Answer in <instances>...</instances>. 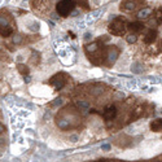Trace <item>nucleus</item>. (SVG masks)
I'll list each match as a JSON object with an SVG mask.
<instances>
[{"mask_svg": "<svg viewBox=\"0 0 162 162\" xmlns=\"http://www.w3.org/2000/svg\"><path fill=\"white\" fill-rule=\"evenodd\" d=\"M55 121H56V126L62 131L77 129L81 123L79 110L73 106H66L60 113H57V116L55 117Z\"/></svg>", "mask_w": 162, "mask_h": 162, "instance_id": "nucleus-1", "label": "nucleus"}, {"mask_svg": "<svg viewBox=\"0 0 162 162\" xmlns=\"http://www.w3.org/2000/svg\"><path fill=\"white\" fill-rule=\"evenodd\" d=\"M84 51L88 60L95 65H100L104 62L105 55H106V48L103 47L101 42H94L91 44H87Z\"/></svg>", "mask_w": 162, "mask_h": 162, "instance_id": "nucleus-2", "label": "nucleus"}, {"mask_svg": "<svg viewBox=\"0 0 162 162\" xmlns=\"http://www.w3.org/2000/svg\"><path fill=\"white\" fill-rule=\"evenodd\" d=\"M13 29H14V24L9 13H0V35L4 38L9 37L13 33Z\"/></svg>", "mask_w": 162, "mask_h": 162, "instance_id": "nucleus-3", "label": "nucleus"}, {"mask_svg": "<svg viewBox=\"0 0 162 162\" xmlns=\"http://www.w3.org/2000/svg\"><path fill=\"white\" fill-rule=\"evenodd\" d=\"M74 8H75V3L73 0H61L56 5V11L61 17H66L74 11Z\"/></svg>", "mask_w": 162, "mask_h": 162, "instance_id": "nucleus-4", "label": "nucleus"}, {"mask_svg": "<svg viewBox=\"0 0 162 162\" xmlns=\"http://www.w3.org/2000/svg\"><path fill=\"white\" fill-rule=\"evenodd\" d=\"M126 24L123 20L121 18H114L112 21V24L109 25V33L112 35H114V37H121V35H123L126 33Z\"/></svg>", "mask_w": 162, "mask_h": 162, "instance_id": "nucleus-5", "label": "nucleus"}, {"mask_svg": "<svg viewBox=\"0 0 162 162\" xmlns=\"http://www.w3.org/2000/svg\"><path fill=\"white\" fill-rule=\"evenodd\" d=\"M68 83V75L65 73H59L51 78L49 84L55 87V90H62Z\"/></svg>", "mask_w": 162, "mask_h": 162, "instance_id": "nucleus-6", "label": "nucleus"}, {"mask_svg": "<svg viewBox=\"0 0 162 162\" xmlns=\"http://www.w3.org/2000/svg\"><path fill=\"white\" fill-rule=\"evenodd\" d=\"M118 56H119V51L117 47H106V55H105V60H106V65L112 66L113 64L117 61Z\"/></svg>", "mask_w": 162, "mask_h": 162, "instance_id": "nucleus-7", "label": "nucleus"}, {"mask_svg": "<svg viewBox=\"0 0 162 162\" xmlns=\"http://www.w3.org/2000/svg\"><path fill=\"white\" fill-rule=\"evenodd\" d=\"M117 114H118V109H117L116 105H108V106L104 109V112H103V117H104V119L106 122L116 119Z\"/></svg>", "mask_w": 162, "mask_h": 162, "instance_id": "nucleus-8", "label": "nucleus"}, {"mask_svg": "<svg viewBox=\"0 0 162 162\" xmlns=\"http://www.w3.org/2000/svg\"><path fill=\"white\" fill-rule=\"evenodd\" d=\"M140 3H141V0H125L122 3V9L126 12H131V11L136 9L140 5Z\"/></svg>", "mask_w": 162, "mask_h": 162, "instance_id": "nucleus-9", "label": "nucleus"}, {"mask_svg": "<svg viewBox=\"0 0 162 162\" xmlns=\"http://www.w3.org/2000/svg\"><path fill=\"white\" fill-rule=\"evenodd\" d=\"M156 38H157L156 30L149 29L145 34H144V39H143V40H144V43H145V44H152V43L156 42Z\"/></svg>", "mask_w": 162, "mask_h": 162, "instance_id": "nucleus-10", "label": "nucleus"}, {"mask_svg": "<svg viewBox=\"0 0 162 162\" xmlns=\"http://www.w3.org/2000/svg\"><path fill=\"white\" fill-rule=\"evenodd\" d=\"M129 29L132 34H136V33H141L143 29H144V25L141 22H131L129 25Z\"/></svg>", "mask_w": 162, "mask_h": 162, "instance_id": "nucleus-11", "label": "nucleus"}, {"mask_svg": "<svg viewBox=\"0 0 162 162\" xmlns=\"http://www.w3.org/2000/svg\"><path fill=\"white\" fill-rule=\"evenodd\" d=\"M162 129V118H157V119L152 121L151 122V130L157 132V131H160Z\"/></svg>", "mask_w": 162, "mask_h": 162, "instance_id": "nucleus-12", "label": "nucleus"}, {"mask_svg": "<svg viewBox=\"0 0 162 162\" xmlns=\"http://www.w3.org/2000/svg\"><path fill=\"white\" fill-rule=\"evenodd\" d=\"M77 108L79 109V110L87 112L90 109V103L88 101H84V100H78V101H77Z\"/></svg>", "mask_w": 162, "mask_h": 162, "instance_id": "nucleus-13", "label": "nucleus"}, {"mask_svg": "<svg viewBox=\"0 0 162 162\" xmlns=\"http://www.w3.org/2000/svg\"><path fill=\"white\" fill-rule=\"evenodd\" d=\"M151 14H152V9L151 8H145V9H141L138 13V18L144 20V18H148Z\"/></svg>", "mask_w": 162, "mask_h": 162, "instance_id": "nucleus-14", "label": "nucleus"}, {"mask_svg": "<svg viewBox=\"0 0 162 162\" xmlns=\"http://www.w3.org/2000/svg\"><path fill=\"white\" fill-rule=\"evenodd\" d=\"M17 69H18V71L22 74V75H26V74H29V68L26 66V65H24V64L17 65Z\"/></svg>", "mask_w": 162, "mask_h": 162, "instance_id": "nucleus-15", "label": "nucleus"}, {"mask_svg": "<svg viewBox=\"0 0 162 162\" xmlns=\"http://www.w3.org/2000/svg\"><path fill=\"white\" fill-rule=\"evenodd\" d=\"M154 18H156V24L162 22V9H157V11H156Z\"/></svg>", "mask_w": 162, "mask_h": 162, "instance_id": "nucleus-16", "label": "nucleus"}, {"mask_svg": "<svg viewBox=\"0 0 162 162\" xmlns=\"http://www.w3.org/2000/svg\"><path fill=\"white\" fill-rule=\"evenodd\" d=\"M126 40H127V43H130V44H134V43L138 40V37H136V34H130L129 37L126 38Z\"/></svg>", "mask_w": 162, "mask_h": 162, "instance_id": "nucleus-17", "label": "nucleus"}, {"mask_svg": "<svg viewBox=\"0 0 162 162\" xmlns=\"http://www.w3.org/2000/svg\"><path fill=\"white\" fill-rule=\"evenodd\" d=\"M22 40H24V38L21 34H17V35H14V38H13V43H14V44H21Z\"/></svg>", "mask_w": 162, "mask_h": 162, "instance_id": "nucleus-18", "label": "nucleus"}, {"mask_svg": "<svg viewBox=\"0 0 162 162\" xmlns=\"http://www.w3.org/2000/svg\"><path fill=\"white\" fill-rule=\"evenodd\" d=\"M4 131H5V126H4V125H2V123H0V134H3V132H4Z\"/></svg>", "mask_w": 162, "mask_h": 162, "instance_id": "nucleus-19", "label": "nucleus"}, {"mask_svg": "<svg viewBox=\"0 0 162 162\" xmlns=\"http://www.w3.org/2000/svg\"><path fill=\"white\" fill-rule=\"evenodd\" d=\"M61 104V99H56V101L52 103V105H60Z\"/></svg>", "mask_w": 162, "mask_h": 162, "instance_id": "nucleus-20", "label": "nucleus"}, {"mask_svg": "<svg viewBox=\"0 0 162 162\" xmlns=\"http://www.w3.org/2000/svg\"><path fill=\"white\" fill-rule=\"evenodd\" d=\"M103 149L106 151V149H110V145H103Z\"/></svg>", "mask_w": 162, "mask_h": 162, "instance_id": "nucleus-21", "label": "nucleus"}, {"mask_svg": "<svg viewBox=\"0 0 162 162\" xmlns=\"http://www.w3.org/2000/svg\"><path fill=\"white\" fill-rule=\"evenodd\" d=\"M77 139H78L77 136H71V138H70V140H71V141H73V143H74V141H75V140H77Z\"/></svg>", "mask_w": 162, "mask_h": 162, "instance_id": "nucleus-22", "label": "nucleus"}]
</instances>
